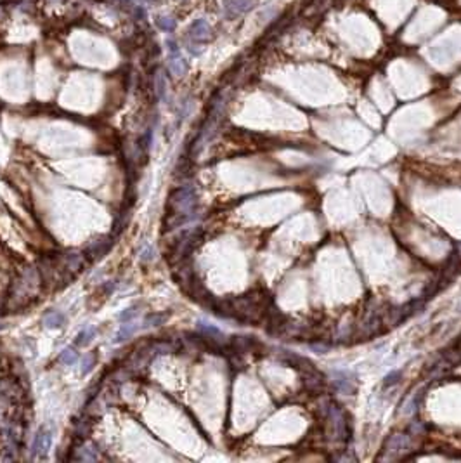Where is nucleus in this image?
Masks as SVG:
<instances>
[{"instance_id":"obj_2","label":"nucleus","mask_w":461,"mask_h":463,"mask_svg":"<svg viewBox=\"0 0 461 463\" xmlns=\"http://www.w3.org/2000/svg\"><path fill=\"white\" fill-rule=\"evenodd\" d=\"M50 448V432L47 429H40L35 436L33 444H31V453L33 455H45Z\"/></svg>"},{"instance_id":"obj_9","label":"nucleus","mask_w":461,"mask_h":463,"mask_svg":"<svg viewBox=\"0 0 461 463\" xmlns=\"http://www.w3.org/2000/svg\"><path fill=\"white\" fill-rule=\"evenodd\" d=\"M94 335H96V328H94V326H85V328H83V330L78 333L77 344H78V345H87L90 340H92Z\"/></svg>"},{"instance_id":"obj_16","label":"nucleus","mask_w":461,"mask_h":463,"mask_svg":"<svg viewBox=\"0 0 461 463\" xmlns=\"http://www.w3.org/2000/svg\"><path fill=\"white\" fill-rule=\"evenodd\" d=\"M399 377H401V371H392V373L388 375L387 378H385V385H387V387H388V385H390V384H395Z\"/></svg>"},{"instance_id":"obj_12","label":"nucleus","mask_w":461,"mask_h":463,"mask_svg":"<svg viewBox=\"0 0 461 463\" xmlns=\"http://www.w3.org/2000/svg\"><path fill=\"white\" fill-rule=\"evenodd\" d=\"M156 24H158V28H161L163 31H172L173 28H175V19H172V17H168V16H161L156 19Z\"/></svg>"},{"instance_id":"obj_7","label":"nucleus","mask_w":461,"mask_h":463,"mask_svg":"<svg viewBox=\"0 0 461 463\" xmlns=\"http://www.w3.org/2000/svg\"><path fill=\"white\" fill-rule=\"evenodd\" d=\"M168 68H170V71H172L175 76H182L184 73L187 71V64H186V61H184L180 56H170Z\"/></svg>"},{"instance_id":"obj_10","label":"nucleus","mask_w":461,"mask_h":463,"mask_svg":"<svg viewBox=\"0 0 461 463\" xmlns=\"http://www.w3.org/2000/svg\"><path fill=\"white\" fill-rule=\"evenodd\" d=\"M166 319L165 314H158V312H153V314H148L146 319H144V328H150V326H159V324H163Z\"/></svg>"},{"instance_id":"obj_8","label":"nucleus","mask_w":461,"mask_h":463,"mask_svg":"<svg viewBox=\"0 0 461 463\" xmlns=\"http://www.w3.org/2000/svg\"><path fill=\"white\" fill-rule=\"evenodd\" d=\"M154 89H156V96H158L159 99H163L166 92V78L161 71L154 76Z\"/></svg>"},{"instance_id":"obj_11","label":"nucleus","mask_w":461,"mask_h":463,"mask_svg":"<svg viewBox=\"0 0 461 463\" xmlns=\"http://www.w3.org/2000/svg\"><path fill=\"white\" fill-rule=\"evenodd\" d=\"M78 361V352H75V349H64L63 354H61V363L68 364V366H71V364H75Z\"/></svg>"},{"instance_id":"obj_6","label":"nucleus","mask_w":461,"mask_h":463,"mask_svg":"<svg viewBox=\"0 0 461 463\" xmlns=\"http://www.w3.org/2000/svg\"><path fill=\"white\" fill-rule=\"evenodd\" d=\"M110 246H111V239L108 241V238L104 239V241H94L92 245L87 248V253H89L92 258H99V257H103V255L106 253Z\"/></svg>"},{"instance_id":"obj_14","label":"nucleus","mask_w":461,"mask_h":463,"mask_svg":"<svg viewBox=\"0 0 461 463\" xmlns=\"http://www.w3.org/2000/svg\"><path fill=\"white\" fill-rule=\"evenodd\" d=\"M139 258H141V260H143V262H150V260H153V258H154V250L151 248L150 245H146V248L139 251Z\"/></svg>"},{"instance_id":"obj_4","label":"nucleus","mask_w":461,"mask_h":463,"mask_svg":"<svg viewBox=\"0 0 461 463\" xmlns=\"http://www.w3.org/2000/svg\"><path fill=\"white\" fill-rule=\"evenodd\" d=\"M137 331V324L134 323V321H129V323H123L122 326H120L118 333H116L115 337V342L116 344H122V342L129 340L130 337H132L134 333Z\"/></svg>"},{"instance_id":"obj_1","label":"nucleus","mask_w":461,"mask_h":463,"mask_svg":"<svg viewBox=\"0 0 461 463\" xmlns=\"http://www.w3.org/2000/svg\"><path fill=\"white\" fill-rule=\"evenodd\" d=\"M257 5V0H224V9L229 17L241 16L245 12H250Z\"/></svg>"},{"instance_id":"obj_13","label":"nucleus","mask_w":461,"mask_h":463,"mask_svg":"<svg viewBox=\"0 0 461 463\" xmlns=\"http://www.w3.org/2000/svg\"><path fill=\"white\" fill-rule=\"evenodd\" d=\"M137 305H132V307H129V309H125V311L120 314V321L122 323H129V321H134V318L137 316Z\"/></svg>"},{"instance_id":"obj_5","label":"nucleus","mask_w":461,"mask_h":463,"mask_svg":"<svg viewBox=\"0 0 461 463\" xmlns=\"http://www.w3.org/2000/svg\"><path fill=\"white\" fill-rule=\"evenodd\" d=\"M42 321L47 328H61L64 324V314L59 311H49Z\"/></svg>"},{"instance_id":"obj_3","label":"nucleus","mask_w":461,"mask_h":463,"mask_svg":"<svg viewBox=\"0 0 461 463\" xmlns=\"http://www.w3.org/2000/svg\"><path fill=\"white\" fill-rule=\"evenodd\" d=\"M189 35L198 42H206L212 36V28L205 19H196L189 28Z\"/></svg>"},{"instance_id":"obj_15","label":"nucleus","mask_w":461,"mask_h":463,"mask_svg":"<svg viewBox=\"0 0 461 463\" xmlns=\"http://www.w3.org/2000/svg\"><path fill=\"white\" fill-rule=\"evenodd\" d=\"M94 363H96V357L94 356H85L83 357V364H82V375H87L90 370H92Z\"/></svg>"}]
</instances>
